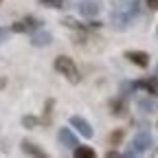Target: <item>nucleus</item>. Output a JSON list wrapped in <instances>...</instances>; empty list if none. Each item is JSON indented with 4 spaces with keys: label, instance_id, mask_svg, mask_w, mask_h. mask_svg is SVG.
Listing matches in <instances>:
<instances>
[{
    "label": "nucleus",
    "instance_id": "1",
    "mask_svg": "<svg viewBox=\"0 0 158 158\" xmlns=\"http://www.w3.org/2000/svg\"><path fill=\"white\" fill-rule=\"evenodd\" d=\"M55 70H57V73H62L70 84H79V81H81V75H79L75 62H73L70 57H66V55L55 57Z\"/></svg>",
    "mask_w": 158,
    "mask_h": 158
},
{
    "label": "nucleus",
    "instance_id": "2",
    "mask_svg": "<svg viewBox=\"0 0 158 158\" xmlns=\"http://www.w3.org/2000/svg\"><path fill=\"white\" fill-rule=\"evenodd\" d=\"M152 145H154L152 134L143 130V132H138V134L132 138V149L123 152V156H141V154H143V152H147Z\"/></svg>",
    "mask_w": 158,
    "mask_h": 158
},
{
    "label": "nucleus",
    "instance_id": "3",
    "mask_svg": "<svg viewBox=\"0 0 158 158\" xmlns=\"http://www.w3.org/2000/svg\"><path fill=\"white\" fill-rule=\"evenodd\" d=\"M70 125H73L79 134H81L84 138H92V134H94V132H92V125L86 121L84 116H77V114H75V116H70Z\"/></svg>",
    "mask_w": 158,
    "mask_h": 158
},
{
    "label": "nucleus",
    "instance_id": "4",
    "mask_svg": "<svg viewBox=\"0 0 158 158\" xmlns=\"http://www.w3.org/2000/svg\"><path fill=\"white\" fill-rule=\"evenodd\" d=\"M114 9H118V11L127 13V15L134 20V15H138L141 2H138V0H116V2H114Z\"/></svg>",
    "mask_w": 158,
    "mask_h": 158
},
{
    "label": "nucleus",
    "instance_id": "5",
    "mask_svg": "<svg viewBox=\"0 0 158 158\" xmlns=\"http://www.w3.org/2000/svg\"><path fill=\"white\" fill-rule=\"evenodd\" d=\"M110 20H112V27H114V29H118V31H125V29L130 27V22H132V18H130L127 13H123V11H118V9H114V11H112Z\"/></svg>",
    "mask_w": 158,
    "mask_h": 158
},
{
    "label": "nucleus",
    "instance_id": "6",
    "mask_svg": "<svg viewBox=\"0 0 158 158\" xmlns=\"http://www.w3.org/2000/svg\"><path fill=\"white\" fill-rule=\"evenodd\" d=\"M125 59H130L132 64L141 66V68H147L149 66V55L145 51H125Z\"/></svg>",
    "mask_w": 158,
    "mask_h": 158
},
{
    "label": "nucleus",
    "instance_id": "7",
    "mask_svg": "<svg viewBox=\"0 0 158 158\" xmlns=\"http://www.w3.org/2000/svg\"><path fill=\"white\" fill-rule=\"evenodd\" d=\"M57 138H59V143H62L64 147H70V149H75L77 145H79V141H77V136L73 134V130H68V127H62L57 132Z\"/></svg>",
    "mask_w": 158,
    "mask_h": 158
},
{
    "label": "nucleus",
    "instance_id": "8",
    "mask_svg": "<svg viewBox=\"0 0 158 158\" xmlns=\"http://www.w3.org/2000/svg\"><path fill=\"white\" fill-rule=\"evenodd\" d=\"M51 42H53V35L48 31H42V29L31 31V44L33 46H48Z\"/></svg>",
    "mask_w": 158,
    "mask_h": 158
},
{
    "label": "nucleus",
    "instance_id": "9",
    "mask_svg": "<svg viewBox=\"0 0 158 158\" xmlns=\"http://www.w3.org/2000/svg\"><path fill=\"white\" fill-rule=\"evenodd\" d=\"M99 11H101V5L94 2V0H84V2H79V13L86 15V18H94Z\"/></svg>",
    "mask_w": 158,
    "mask_h": 158
},
{
    "label": "nucleus",
    "instance_id": "10",
    "mask_svg": "<svg viewBox=\"0 0 158 158\" xmlns=\"http://www.w3.org/2000/svg\"><path fill=\"white\" fill-rule=\"evenodd\" d=\"M134 88L138 90V88H143V90H147L149 94H158V77L154 79V77H149V79H141V81H136L134 84Z\"/></svg>",
    "mask_w": 158,
    "mask_h": 158
},
{
    "label": "nucleus",
    "instance_id": "11",
    "mask_svg": "<svg viewBox=\"0 0 158 158\" xmlns=\"http://www.w3.org/2000/svg\"><path fill=\"white\" fill-rule=\"evenodd\" d=\"M20 147H22V152L27 154V156H35V158H44L46 156V152L44 149H40L35 143H31V141H22V145H20Z\"/></svg>",
    "mask_w": 158,
    "mask_h": 158
},
{
    "label": "nucleus",
    "instance_id": "12",
    "mask_svg": "<svg viewBox=\"0 0 158 158\" xmlns=\"http://www.w3.org/2000/svg\"><path fill=\"white\" fill-rule=\"evenodd\" d=\"M110 108H112V114H114V116H123V114H127V103H125V97L112 99Z\"/></svg>",
    "mask_w": 158,
    "mask_h": 158
},
{
    "label": "nucleus",
    "instance_id": "13",
    "mask_svg": "<svg viewBox=\"0 0 158 158\" xmlns=\"http://www.w3.org/2000/svg\"><path fill=\"white\" fill-rule=\"evenodd\" d=\"M62 24L68 27V29H73V31H90V24H84V22H79V20H75L70 15L62 18Z\"/></svg>",
    "mask_w": 158,
    "mask_h": 158
},
{
    "label": "nucleus",
    "instance_id": "14",
    "mask_svg": "<svg viewBox=\"0 0 158 158\" xmlns=\"http://www.w3.org/2000/svg\"><path fill=\"white\" fill-rule=\"evenodd\" d=\"M24 24H27V33H31V31H37L40 27H42V20H37L35 15H27Z\"/></svg>",
    "mask_w": 158,
    "mask_h": 158
},
{
    "label": "nucleus",
    "instance_id": "15",
    "mask_svg": "<svg viewBox=\"0 0 158 158\" xmlns=\"http://www.w3.org/2000/svg\"><path fill=\"white\" fill-rule=\"evenodd\" d=\"M75 156H77V158H94L97 154H94L92 147H79V145H77V147H75Z\"/></svg>",
    "mask_w": 158,
    "mask_h": 158
},
{
    "label": "nucleus",
    "instance_id": "16",
    "mask_svg": "<svg viewBox=\"0 0 158 158\" xmlns=\"http://www.w3.org/2000/svg\"><path fill=\"white\" fill-rule=\"evenodd\" d=\"M37 116H33V114H27V116H22V125L27 127V130H33V127H37Z\"/></svg>",
    "mask_w": 158,
    "mask_h": 158
},
{
    "label": "nucleus",
    "instance_id": "17",
    "mask_svg": "<svg viewBox=\"0 0 158 158\" xmlns=\"http://www.w3.org/2000/svg\"><path fill=\"white\" fill-rule=\"evenodd\" d=\"M123 138H125V130H114L110 134V145H118Z\"/></svg>",
    "mask_w": 158,
    "mask_h": 158
},
{
    "label": "nucleus",
    "instance_id": "18",
    "mask_svg": "<svg viewBox=\"0 0 158 158\" xmlns=\"http://www.w3.org/2000/svg\"><path fill=\"white\" fill-rule=\"evenodd\" d=\"M42 7H51V9H64V0H37Z\"/></svg>",
    "mask_w": 158,
    "mask_h": 158
},
{
    "label": "nucleus",
    "instance_id": "19",
    "mask_svg": "<svg viewBox=\"0 0 158 158\" xmlns=\"http://www.w3.org/2000/svg\"><path fill=\"white\" fill-rule=\"evenodd\" d=\"M136 106L141 108L143 112H154V101H152V99H138Z\"/></svg>",
    "mask_w": 158,
    "mask_h": 158
},
{
    "label": "nucleus",
    "instance_id": "20",
    "mask_svg": "<svg viewBox=\"0 0 158 158\" xmlns=\"http://www.w3.org/2000/svg\"><path fill=\"white\" fill-rule=\"evenodd\" d=\"M51 110H53V99H48L46 106H44V118H42V123H44V125L51 123Z\"/></svg>",
    "mask_w": 158,
    "mask_h": 158
},
{
    "label": "nucleus",
    "instance_id": "21",
    "mask_svg": "<svg viewBox=\"0 0 158 158\" xmlns=\"http://www.w3.org/2000/svg\"><path fill=\"white\" fill-rule=\"evenodd\" d=\"M11 31H13V33H27L24 20H20V22H13V24H11Z\"/></svg>",
    "mask_w": 158,
    "mask_h": 158
},
{
    "label": "nucleus",
    "instance_id": "22",
    "mask_svg": "<svg viewBox=\"0 0 158 158\" xmlns=\"http://www.w3.org/2000/svg\"><path fill=\"white\" fill-rule=\"evenodd\" d=\"M9 33H11V29H5V27H0V44L9 40Z\"/></svg>",
    "mask_w": 158,
    "mask_h": 158
},
{
    "label": "nucleus",
    "instance_id": "23",
    "mask_svg": "<svg viewBox=\"0 0 158 158\" xmlns=\"http://www.w3.org/2000/svg\"><path fill=\"white\" fill-rule=\"evenodd\" d=\"M145 5H147L152 11H156V9H158V0H145Z\"/></svg>",
    "mask_w": 158,
    "mask_h": 158
},
{
    "label": "nucleus",
    "instance_id": "24",
    "mask_svg": "<svg viewBox=\"0 0 158 158\" xmlns=\"http://www.w3.org/2000/svg\"><path fill=\"white\" fill-rule=\"evenodd\" d=\"M156 77H158V64H156Z\"/></svg>",
    "mask_w": 158,
    "mask_h": 158
},
{
    "label": "nucleus",
    "instance_id": "25",
    "mask_svg": "<svg viewBox=\"0 0 158 158\" xmlns=\"http://www.w3.org/2000/svg\"><path fill=\"white\" fill-rule=\"evenodd\" d=\"M156 156H158V149H156Z\"/></svg>",
    "mask_w": 158,
    "mask_h": 158
},
{
    "label": "nucleus",
    "instance_id": "26",
    "mask_svg": "<svg viewBox=\"0 0 158 158\" xmlns=\"http://www.w3.org/2000/svg\"><path fill=\"white\" fill-rule=\"evenodd\" d=\"M0 2H2V0H0Z\"/></svg>",
    "mask_w": 158,
    "mask_h": 158
}]
</instances>
